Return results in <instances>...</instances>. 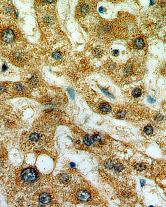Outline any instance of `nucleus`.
<instances>
[{
    "instance_id": "nucleus-1",
    "label": "nucleus",
    "mask_w": 166,
    "mask_h": 207,
    "mask_svg": "<svg viewBox=\"0 0 166 207\" xmlns=\"http://www.w3.org/2000/svg\"><path fill=\"white\" fill-rule=\"evenodd\" d=\"M16 34L11 27H4L0 32V40L5 44H10L15 41Z\"/></svg>"
},
{
    "instance_id": "nucleus-2",
    "label": "nucleus",
    "mask_w": 166,
    "mask_h": 207,
    "mask_svg": "<svg viewBox=\"0 0 166 207\" xmlns=\"http://www.w3.org/2000/svg\"><path fill=\"white\" fill-rule=\"evenodd\" d=\"M37 199L40 204L47 205L51 203L52 197L51 193L48 191H43L39 194Z\"/></svg>"
},
{
    "instance_id": "nucleus-3",
    "label": "nucleus",
    "mask_w": 166,
    "mask_h": 207,
    "mask_svg": "<svg viewBox=\"0 0 166 207\" xmlns=\"http://www.w3.org/2000/svg\"><path fill=\"white\" fill-rule=\"evenodd\" d=\"M76 198L78 201L84 203L88 201L91 198V195L87 190L82 189L77 191L76 193Z\"/></svg>"
},
{
    "instance_id": "nucleus-4",
    "label": "nucleus",
    "mask_w": 166,
    "mask_h": 207,
    "mask_svg": "<svg viewBox=\"0 0 166 207\" xmlns=\"http://www.w3.org/2000/svg\"><path fill=\"white\" fill-rule=\"evenodd\" d=\"M41 135L40 133H38V132H33L29 133V139L30 142L35 143L38 142L39 140L41 139Z\"/></svg>"
},
{
    "instance_id": "nucleus-5",
    "label": "nucleus",
    "mask_w": 166,
    "mask_h": 207,
    "mask_svg": "<svg viewBox=\"0 0 166 207\" xmlns=\"http://www.w3.org/2000/svg\"><path fill=\"white\" fill-rule=\"evenodd\" d=\"M134 44L135 47L138 49H142L145 45L144 40L140 37H138L134 40Z\"/></svg>"
},
{
    "instance_id": "nucleus-6",
    "label": "nucleus",
    "mask_w": 166,
    "mask_h": 207,
    "mask_svg": "<svg viewBox=\"0 0 166 207\" xmlns=\"http://www.w3.org/2000/svg\"><path fill=\"white\" fill-rule=\"evenodd\" d=\"M95 140L94 136H90L88 135H86L83 139V142L84 144L87 146L91 145L95 142Z\"/></svg>"
},
{
    "instance_id": "nucleus-7",
    "label": "nucleus",
    "mask_w": 166,
    "mask_h": 207,
    "mask_svg": "<svg viewBox=\"0 0 166 207\" xmlns=\"http://www.w3.org/2000/svg\"><path fill=\"white\" fill-rule=\"evenodd\" d=\"M99 109L101 111L104 113L109 112L112 110L111 106L106 102L101 104L99 106Z\"/></svg>"
},
{
    "instance_id": "nucleus-8",
    "label": "nucleus",
    "mask_w": 166,
    "mask_h": 207,
    "mask_svg": "<svg viewBox=\"0 0 166 207\" xmlns=\"http://www.w3.org/2000/svg\"><path fill=\"white\" fill-rule=\"evenodd\" d=\"M89 10V6L87 3H83L80 6L79 10L81 14H87Z\"/></svg>"
},
{
    "instance_id": "nucleus-9",
    "label": "nucleus",
    "mask_w": 166,
    "mask_h": 207,
    "mask_svg": "<svg viewBox=\"0 0 166 207\" xmlns=\"http://www.w3.org/2000/svg\"><path fill=\"white\" fill-rule=\"evenodd\" d=\"M132 96L135 98L140 97L142 94V91L140 88H136L132 91Z\"/></svg>"
},
{
    "instance_id": "nucleus-10",
    "label": "nucleus",
    "mask_w": 166,
    "mask_h": 207,
    "mask_svg": "<svg viewBox=\"0 0 166 207\" xmlns=\"http://www.w3.org/2000/svg\"><path fill=\"white\" fill-rule=\"evenodd\" d=\"M38 82V79L36 76L33 75L29 80V83L31 86H35Z\"/></svg>"
},
{
    "instance_id": "nucleus-11",
    "label": "nucleus",
    "mask_w": 166,
    "mask_h": 207,
    "mask_svg": "<svg viewBox=\"0 0 166 207\" xmlns=\"http://www.w3.org/2000/svg\"><path fill=\"white\" fill-rule=\"evenodd\" d=\"M144 132L147 135H150L153 133V128L152 126L148 125L144 128Z\"/></svg>"
},
{
    "instance_id": "nucleus-12",
    "label": "nucleus",
    "mask_w": 166,
    "mask_h": 207,
    "mask_svg": "<svg viewBox=\"0 0 166 207\" xmlns=\"http://www.w3.org/2000/svg\"><path fill=\"white\" fill-rule=\"evenodd\" d=\"M52 57L56 60H59L62 58V54L59 51H56L53 52L52 54Z\"/></svg>"
},
{
    "instance_id": "nucleus-13",
    "label": "nucleus",
    "mask_w": 166,
    "mask_h": 207,
    "mask_svg": "<svg viewBox=\"0 0 166 207\" xmlns=\"http://www.w3.org/2000/svg\"><path fill=\"white\" fill-rule=\"evenodd\" d=\"M124 73L127 75L129 74L132 71V67L130 65H127L124 68Z\"/></svg>"
},
{
    "instance_id": "nucleus-14",
    "label": "nucleus",
    "mask_w": 166,
    "mask_h": 207,
    "mask_svg": "<svg viewBox=\"0 0 166 207\" xmlns=\"http://www.w3.org/2000/svg\"><path fill=\"white\" fill-rule=\"evenodd\" d=\"M15 89L18 92H22L25 89V87L22 84H17L15 85Z\"/></svg>"
},
{
    "instance_id": "nucleus-15",
    "label": "nucleus",
    "mask_w": 166,
    "mask_h": 207,
    "mask_svg": "<svg viewBox=\"0 0 166 207\" xmlns=\"http://www.w3.org/2000/svg\"><path fill=\"white\" fill-rule=\"evenodd\" d=\"M117 115L118 117L120 118H124L125 117L126 115V112L125 110H121L118 112Z\"/></svg>"
},
{
    "instance_id": "nucleus-16",
    "label": "nucleus",
    "mask_w": 166,
    "mask_h": 207,
    "mask_svg": "<svg viewBox=\"0 0 166 207\" xmlns=\"http://www.w3.org/2000/svg\"><path fill=\"white\" fill-rule=\"evenodd\" d=\"M67 91L69 94V96H70L71 98L73 99V98H74V96H75V92H74V91L72 89L70 88H68L67 89Z\"/></svg>"
},
{
    "instance_id": "nucleus-17",
    "label": "nucleus",
    "mask_w": 166,
    "mask_h": 207,
    "mask_svg": "<svg viewBox=\"0 0 166 207\" xmlns=\"http://www.w3.org/2000/svg\"><path fill=\"white\" fill-rule=\"evenodd\" d=\"M101 90L105 94H106V95H107L109 97L111 98H114L113 95L111 94L108 91L106 90V89L102 88V89H101Z\"/></svg>"
},
{
    "instance_id": "nucleus-18",
    "label": "nucleus",
    "mask_w": 166,
    "mask_h": 207,
    "mask_svg": "<svg viewBox=\"0 0 166 207\" xmlns=\"http://www.w3.org/2000/svg\"><path fill=\"white\" fill-rule=\"evenodd\" d=\"M114 168H115V170H116V171H121L123 170V166L121 164H116L114 166Z\"/></svg>"
},
{
    "instance_id": "nucleus-19",
    "label": "nucleus",
    "mask_w": 166,
    "mask_h": 207,
    "mask_svg": "<svg viewBox=\"0 0 166 207\" xmlns=\"http://www.w3.org/2000/svg\"><path fill=\"white\" fill-rule=\"evenodd\" d=\"M6 88L4 85L0 84V94H3L6 92Z\"/></svg>"
},
{
    "instance_id": "nucleus-20",
    "label": "nucleus",
    "mask_w": 166,
    "mask_h": 207,
    "mask_svg": "<svg viewBox=\"0 0 166 207\" xmlns=\"http://www.w3.org/2000/svg\"><path fill=\"white\" fill-rule=\"evenodd\" d=\"M147 100H148V101L149 102H150V103H154L155 102V100L153 98L151 97L150 96H148V97Z\"/></svg>"
},
{
    "instance_id": "nucleus-21",
    "label": "nucleus",
    "mask_w": 166,
    "mask_h": 207,
    "mask_svg": "<svg viewBox=\"0 0 166 207\" xmlns=\"http://www.w3.org/2000/svg\"><path fill=\"white\" fill-rule=\"evenodd\" d=\"M94 55H95V56L96 57L99 58V57H100L101 56V52L99 50H96L94 52Z\"/></svg>"
},
{
    "instance_id": "nucleus-22",
    "label": "nucleus",
    "mask_w": 166,
    "mask_h": 207,
    "mask_svg": "<svg viewBox=\"0 0 166 207\" xmlns=\"http://www.w3.org/2000/svg\"><path fill=\"white\" fill-rule=\"evenodd\" d=\"M119 52L118 50H114L113 51V55L117 57L119 55Z\"/></svg>"
},
{
    "instance_id": "nucleus-23",
    "label": "nucleus",
    "mask_w": 166,
    "mask_h": 207,
    "mask_svg": "<svg viewBox=\"0 0 166 207\" xmlns=\"http://www.w3.org/2000/svg\"><path fill=\"white\" fill-rule=\"evenodd\" d=\"M99 12L100 13H102V14H104V7H100L99 8Z\"/></svg>"
},
{
    "instance_id": "nucleus-24",
    "label": "nucleus",
    "mask_w": 166,
    "mask_h": 207,
    "mask_svg": "<svg viewBox=\"0 0 166 207\" xmlns=\"http://www.w3.org/2000/svg\"><path fill=\"white\" fill-rule=\"evenodd\" d=\"M8 68L7 67L6 65H3L2 66V70L3 71H6V70H7Z\"/></svg>"
}]
</instances>
